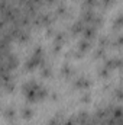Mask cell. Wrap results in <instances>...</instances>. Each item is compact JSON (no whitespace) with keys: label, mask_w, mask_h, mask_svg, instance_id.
<instances>
[{"label":"cell","mask_w":123,"mask_h":125,"mask_svg":"<svg viewBox=\"0 0 123 125\" xmlns=\"http://www.w3.org/2000/svg\"><path fill=\"white\" fill-rule=\"evenodd\" d=\"M109 44H110V41H109V38H107V36H101V38H100V47H101V48L107 47Z\"/></svg>","instance_id":"18"},{"label":"cell","mask_w":123,"mask_h":125,"mask_svg":"<svg viewBox=\"0 0 123 125\" xmlns=\"http://www.w3.org/2000/svg\"><path fill=\"white\" fill-rule=\"evenodd\" d=\"M81 33L84 35V39H88V41H91L93 38L96 36V28H94V26H91V25H86Z\"/></svg>","instance_id":"6"},{"label":"cell","mask_w":123,"mask_h":125,"mask_svg":"<svg viewBox=\"0 0 123 125\" xmlns=\"http://www.w3.org/2000/svg\"><path fill=\"white\" fill-rule=\"evenodd\" d=\"M4 84V90L6 92H13L15 90V83L10 80V82H6V83H3Z\"/></svg>","instance_id":"15"},{"label":"cell","mask_w":123,"mask_h":125,"mask_svg":"<svg viewBox=\"0 0 123 125\" xmlns=\"http://www.w3.org/2000/svg\"><path fill=\"white\" fill-rule=\"evenodd\" d=\"M120 26H122V16L119 15V18L116 19V22H114V29L116 31H119L120 29Z\"/></svg>","instance_id":"20"},{"label":"cell","mask_w":123,"mask_h":125,"mask_svg":"<svg viewBox=\"0 0 123 125\" xmlns=\"http://www.w3.org/2000/svg\"><path fill=\"white\" fill-rule=\"evenodd\" d=\"M20 114H22V116H23V118L29 119V118H32V115H33V111H32L29 106H25V108H22Z\"/></svg>","instance_id":"11"},{"label":"cell","mask_w":123,"mask_h":125,"mask_svg":"<svg viewBox=\"0 0 123 125\" xmlns=\"http://www.w3.org/2000/svg\"><path fill=\"white\" fill-rule=\"evenodd\" d=\"M109 70H113V68H119L120 65H122V60L120 58H110V60H107V62L104 64Z\"/></svg>","instance_id":"8"},{"label":"cell","mask_w":123,"mask_h":125,"mask_svg":"<svg viewBox=\"0 0 123 125\" xmlns=\"http://www.w3.org/2000/svg\"><path fill=\"white\" fill-rule=\"evenodd\" d=\"M57 13H58V15H65V13H67V7H65V4H60V6H58V7H57Z\"/></svg>","instance_id":"19"},{"label":"cell","mask_w":123,"mask_h":125,"mask_svg":"<svg viewBox=\"0 0 123 125\" xmlns=\"http://www.w3.org/2000/svg\"><path fill=\"white\" fill-rule=\"evenodd\" d=\"M84 22L83 21H78V22H75V23H72V26H71V32L74 33V35H77V33H81L83 29H84Z\"/></svg>","instance_id":"9"},{"label":"cell","mask_w":123,"mask_h":125,"mask_svg":"<svg viewBox=\"0 0 123 125\" xmlns=\"http://www.w3.org/2000/svg\"><path fill=\"white\" fill-rule=\"evenodd\" d=\"M109 73H110V70H109L106 65H103V67L98 70V74H100L101 77H107V76H109Z\"/></svg>","instance_id":"17"},{"label":"cell","mask_w":123,"mask_h":125,"mask_svg":"<svg viewBox=\"0 0 123 125\" xmlns=\"http://www.w3.org/2000/svg\"><path fill=\"white\" fill-rule=\"evenodd\" d=\"M44 1H46V3H49V4H52V3H55L57 0H44Z\"/></svg>","instance_id":"24"},{"label":"cell","mask_w":123,"mask_h":125,"mask_svg":"<svg viewBox=\"0 0 123 125\" xmlns=\"http://www.w3.org/2000/svg\"><path fill=\"white\" fill-rule=\"evenodd\" d=\"M91 116L87 114V112H80L77 116H75V121H77V124H80V125H84L88 119H90Z\"/></svg>","instance_id":"10"},{"label":"cell","mask_w":123,"mask_h":125,"mask_svg":"<svg viewBox=\"0 0 123 125\" xmlns=\"http://www.w3.org/2000/svg\"><path fill=\"white\" fill-rule=\"evenodd\" d=\"M81 102H90V93H86L81 96Z\"/></svg>","instance_id":"23"},{"label":"cell","mask_w":123,"mask_h":125,"mask_svg":"<svg viewBox=\"0 0 123 125\" xmlns=\"http://www.w3.org/2000/svg\"><path fill=\"white\" fill-rule=\"evenodd\" d=\"M41 73H42L44 77H49V76H51V67L42 64V65H41Z\"/></svg>","instance_id":"14"},{"label":"cell","mask_w":123,"mask_h":125,"mask_svg":"<svg viewBox=\"0 0 123 125\" xmlns=\"http://www.w3.org/2000/svg\"><path fill=\"white\" fill-rule=\"evenodd\" d=\"M90 84H91V82L87 77H84V76H80L75 80V87L77 89H87V87H90Z\"/></svg>","instance_id":"7"},{"label":"cell","mask_w":123,"mask_h":125,"mask_svg":"<svg viewBox=\"0 0 123 125\" xmlns=\"http://www.w3.org/2000/svg\"><path fill=\"white\" fill-rule=\"evenodd\" d=\"M23 92H25L26 99L31 100V102H33V100L46 97L48 89H46L45 86H41V84H38L36 82L32 80V82H28V83L23 84Z\"/></svg>","instance_id":"1"},{"label":"cell","mask_w":123,"mask_h":125,"mask_svg":"<svg viewBox=\"0 0 123 125\" xmlns=\"http://www.w3.org/2000/svg\"><path fill=\"white\" fill-rule=\"evenodd\" d=\"M42 64H45V62H44V57H36V55H32L31 58H28V60H26L25 67H26V70H33L35 67L42 65Z\"/></svg>","instance_id":"3"},{"label":"cell","mask_w":123,"mask_h":125,"mask_svg":"<svg viewBox=\"0 0 123 125\" xmlns=\"http://www.w3.org/2000/svg\"><path fill=\"white\" fill-rule=\"evenodd\" d=\"M3 65H4L9 71H12L13 68H16V67H18V58H16V55H13L12 52L6 54V55L3 57Z\"/></svg>","instance_id":"2"},{"label":"cell","mask_w":123,"mask_h":125,"mask_svg":"<svg viewBox=\"0 0 123 125\" xmlns=\"http://www.w3.org/2000/svg\"><path fill=\"white\" fill-rule=\"evenodd\" d=\"M100 3L104 6V7H107V6H110V4H113L114 3V0H100Z\"/></svg>","instance_id":"21"},{"label":"cell","mask_w":123,"mask_h":125,"mask_svg":"<svg viewBox=\"0 0 123 125\" xmlns=\"http://www.w3.org/2000/svg\"><path fill=\"white\" fill-rule=\"evenodd\" d=\"M61 73L64 74V76H71L74 71H72V67L70 65V64H64L61 68Z\"/></svg>","instance_id":"12"},{"label":"cell","mask_w":123,"mask_h":125,"mask_svg":"<svg viewBox=\"0 0 123 125\" xmlns=\"http://www.w3.org/2000/svg\"><path fill=\"white\" fill-rule=\"evenodd\" d=\"M97 4V0H84V9H93Z\"/></svg>","instance_id":"16"},{"label":"cell","mask_w":123,"mask_h":125,"mask_svg":"<svg viewBox=\"0 0 123 125\" xmlns=\"http://www.w3.org/2000/svg\"><path fill=\"white\" fill-rule=\"evenodd\" d=\"M4 115H6L7 119H15V116H16V111H15L13 108H6Z\"/></svg>","instance_id":"13"},{"label":"cell","mask_w":123,"mask_h":125,"mask_svg":"<svg viewBox=\"0 0 123 125\" xmlns=\"http://www.w3.org/2000/svg\"><path fill=\"white\" fill-rule=\"evenodd\" d=\"M35 25H44V26H51V23H52V16L49 15V13H42V15H39L35 21Z\"/></svg>","instance_id":"4"},{"label":"cell","mask_w":123,"mask_h":125,"mask_svg":"<svg viewBox=\"0 0 123 125\" xmlns=\"http://www.w3.org/2000/svg\"><path fill=\"white\" fill-rule=\"evenodd\" d=\"M90 47H91V41H88V39H81V41L78 42V45H77L78 54H75V55H77V57H81L86 51H88Z\"/></svg>","instance_id":"5"},{"label":"cell","mask_w":123,"mask_h":125,"mask_svg":"<svg viewBox=\"0 0 123 125\" xmlns=\"http://www.w3.org/2000/svg\"><path fill=\"white\" fill-rule=\"evenodd\" d=\"M103 55H104V48H101V47H100V48L96 51V57L98 58V57H103Z\"/></svg>","instance_id":"22"}]
</instances>
